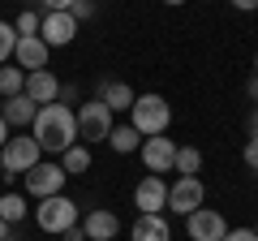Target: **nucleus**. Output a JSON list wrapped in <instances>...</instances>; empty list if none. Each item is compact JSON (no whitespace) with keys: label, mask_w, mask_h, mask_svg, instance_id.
I'll return each instance as SVG.
<instances>
[{"label":"nucleus","mask_w":258,"mask_h":241,"mask_svg":"<svg viewBox=\"0 0 258 241\" xmlns=\"http://www.w3.org/2000/svg\"><path fill=\"white\" fill-rule=\"evenodd\" d=\"M30 138L39 142V151L47 155H60L78 142V112L69 103H43L30 120Z\"/></svg>","instance_id":"nucleus-1"},{"label":"nucleus","mask_w":258,"mask_h":241,"mask_svg":"<svg viewBox=\"0 0 258 241\" xmlns=\"http://www.w3.org/2000/svg\"><path fill=\"white\" fill-rule=\"evenodd\" d=\"M13 47H18V30H13V22H0V65L13 61Z\"/></svg>","instance_id":"nucleus-23"},{"label":"nucleus","mask_w":258,"mask_h":241,"mask_svg":"<svg viewBox=\"0 0 258 241\" xmlns=\"http://www.w3.org/2000/svg\"><path fill=\"white\" fill-rule=\"evenodd\" d=\"M60 241H86V232H82V224H74V228H64V232H60Z\"/></svg>","instance_id":"nucleus-29"},{"label":"nucleus","mask_w":258,"mask_h":241,"mask_svg":"<svg viewBox=\"0 0 258 241\" xmlns=\"http://www.w3.org/2000/svg\"><path fill=\"white\" fill-rule=\"evenodd\" d=\"M43 159L39 142L30 134H9V142L0 147V164H5V176H26L30 168Z\"/></svg>","instance_id":"nucleus-4"},{"label":"nucleus","mask_w":258,"mask_h":241,"mask_svg":"<svg viewBox=\"0 0 258 241\" xmlns=\"http://www.w3.org/2000/svg\"><path fill=\"white\" fill-rule=\"evenodd\" d=\"M134 207H138V215H164V207H168V181L155 176V172H147L138 186H134Z\"/></svg>","instance_id":"nucleus-9"},{"label":"nucleus","mask_w":258,"mask_h":241,"mask_svg":"<svg viewBox=\"0 0 258 241\" xmlns=\"http://www.w3.org/2000/svg\"><path fill=\"white\" fill-rule=\"evenodd\" d=\"M0 172H5V164H0Z\"/></svg>","instance_id":"nucleus-39"},{"label":"nucleus","mask_w":258,"mask_h":241,"mask_svg":"<svg viewBox=\"0 0 258 241\" xmlns=\"http://www.w3.org/2000/svg\"><path fill=\"white\" fill-rule=\"evenodd\" d=\"M60 168H64V172H69V176L86 172V168H91V147H86V142H82V147H78V142H74V147H69V151H60Z\"/></svg>","instance_id":"nucleus-20"},{"label":"nucleus","mask_w":258,"mask_h":241,"mask_svg":"<svg viewBox=\"0 0 258 241\" xmlns=\"http://www.w3.org/2000/svg\"><path fill=\"white\" fill-rule=\"evenodd\" d=\"M185 237L189 241H224L228 237V220L215 207H198V211L185 215Z\"/></svg>","instance_id":"nucleus-7"},{"label":"nucleus","mask_w":258,"mask_h":241,"mask_svg":"<svg viewBox=\"0 0 258 241\" xmlns=\"http://www.w3.org/2000/svg\"><path fill=\"white\" fill-rule=\"evenodd\" d=\"M108 142H112V151H116V155H134V151L142 147V134L134 130V125H112Z\"/></svg>","instance_id":"nucleus-18"},{"label":"nucleus","mask_w":258,"mask_h":241,"mask_svg":"<svg viewBox=\"0 0 258 241\" xmlns=\"http://www.w3.org/2000/svg\"><path fill=\"white\" fill-rule=\"evenodd\" d=\"M39 22H43L39 9H22L18 22H13V30H18V35H39Z\"/></svg>","instance_id":"nucleus-24"},{"label":"nucleus","mask_w":258,"mask_h":241,"mask_svg":"<svg viewBox=\"0 0 258 241\" xmlns=\"http://www.w3.org/2000/svg\"><path fill=\"white\" fill-rule=\"evenodd\" d=\"M78 35V18L74 13H43V22H39V39H43L47 47H69Z\"/></svg>","instance_id":"nucleus-11"},{"label":"nucleus","mask_w":258,"mask_h":241,"mask_svg":"<svg viewBox=\"0 0 258 241\" xmlns=\"http://www.w3.org/2000/svg\"><path fill=\"white\" fill-rule=\"evenodd\" d=\"M164 5H172V9H176V5H185V0H164Z\"/></svg>","instance_id":"nucleus-36"},{"label":"nucleus","mask_w":258,"mask_h":241,"mask_svg":"<svg viewBox=\"0 0 258 241\" xmlns=\"http://www.w3.org/2000/svg\"><path fill=\"white\" fill-rule=\"evenodd\" d=\"M224 241H258V232L254 228H228V237Z\"/></svg>","instance_id":"nucleus-28"},{"label":"nucleus","mask_w":258,"mask_h":241,"mask_svg":"<svg viewBox=\"0 0 258 241\" xmlns=\"http://www.w3.org/2000/svg\"><path fill=\"white\" fill-rule=\"evenodd\" d=\"M245 95H249V103H258V74H249V82H245Z\"/></svg>","instance_id":"nucleus-32"},{"label":"nucleus","mask_w":258,"mask_h":241,"mask_svg":"<svg viewBox=\"0 0 258 241\" xmlns=\"http://www.w3.org/2000/svg\"><path fill=\"white\" fill-rule=\"evenodd\" d=\"M254 74H258V56H254Z\"/></svg>","instance_id":"nucleus-37"},{"label":"nucleus","mask_w":258,"mask_h":241,"mask_svg":"<svg viewBox=\"0 0 258 241\" xmlns=\"http://www.w3.org/2000/svg\"><path fill=\"white\" fill-rule=\"evenodd\" d=\"M129 241H172V228L164 215H138L129 228Z\"/></svg>","instance_id":"nucleus-16"},{"label":"nucleus","mask_w":258,"mask_h":241,"mask_svg":"<svg viewBox=\"0 0 258 241\" xmlns=\"http://www.w3.org/2000/svg\"><path fill=\"white\" fill-rule=\"evenodd\" d=\"M168 120H172V108H168L164 95L147 91L134 99V108H129V125L142 134V138H155V134H168Z\"/></svg>","instance_id":"nucleus-2"},{"label":"nucleus","mask_w":258,"mask_h":241,"mask_svg":"<svg viewBox=\"0 0 258 241\" xmlns=\"http://www.w3.org/2000/svg\"><path fill=\"white\" fill-rule=\"evenodd\" d=\"M112 134V108L95 95V99L78 103V138L86 142V147H95V142H108Z\"/></svg>","instance_id":"nucleus-3"},{"label":"nucleus","mask_w":258,"mask_h":241,"mask_svg":"<svg viewBox=\"0 0 258 241\" xmlns=\"http://www.w3.org/2000/svg\"><path fill=\"white\" fill-rule=\"evenodd\" d=\"M26 211H30V207H26L22 194H0V220H5V224H22Z\"/></svg>","instance_id":"nucleus-22"},{"label":"nucleus","mask_w":258,"mask_h":241,"mask_svg":"<svg viewBox=\"0 0 258 241\" xmlns=\"http://www.w3.org/2000/svg\"><path fill=\"white\" fill-rule=\"evenodd\" d=\"M228 5H232L237 13H254V9H258V0H228Z\"/></svg>","instance_id":"nucleus-30"},{"label":"nucleus","mask_w":258,"mask_h":241,"mask_svg":"<svg viewBox=\"0 0 258 241\" xmlns=\"http://www.w3.org/2000/svg\"><path fill=\"white\" fill-rule=\"evenodd\" d=\"M207 198V186H203V176H176L172 186H168V207L164 211H176V215H189L198 211Z\"/></svg>","instance_id":"nucleus-8"},{"label":"nucleus","mask_w":258,"mask_h":241,"mask_svg":"<svg viewBox=\"0 0 258 241\" xmlns=\"http://www.w3.org/2000/svg\"><path fill=\"white\" fill-rule=\"evenodd\" d=\"M172 172H181V176H198V172H203V151H198V147H176Z\"/></svg>","instance_id":"nucleus-19"},{"label":"nucleus","mask_w":258,"mask_h":241,"mask_svg":"<svg viewBox=\"0 0 258 241\" xmlns=\"http://www.w3.org/2000/svg\"><path fill=\"white\" fill-rule=\"evenodd\" d=\"M74 99H78V91H74V86H64V82H60V95H56V103H74Z\"/></svg>","instance_id":"nucleus-31"},{"label":"nucleus","mask_w":258,"mask_h":241,"mask_svg":"<svg viewBox=\"0 0 258 241\" xmlns=\"http://www.w3.org/2000/svg\"><path fill=\"white\" fill-rule=\"evenodd\" d=\"M69 13H74L78 22H82V18H95V0H74V9H69Z\"/></svg>","instance_id":"nucleus-26"},{"label":"nucleus","mask_w":258,"mask_h":241,"mask_svg":"<svg viewBox=\"0 0 258 241\" xmlns=\"http://www.w3.org/2000/svg\"><path fill=\"white\" fill-rule=\"evenodd\" d=\"M9 134H13V130H9V125H5V116H0V147L9 142Z\"/></svg>","instance_id":"nucleus-34"},{"label":"nucleus","mask_w":258,"mask_h":241,"mask_svg":"<svg viewBox=\"0 0 258 241\" xmlns=\"http://www.w3.org/2000/svg\"><path fill=\"white\" fill-rule=\"evenodd\" d=\"M254 232H258V224H254Z\"/></svg>","instance_id":"nucleus-40"},{"label":"nucleus","mask_w":258,"mask_h":241,"mask_svg":"<svg viewBox=\"0 0 258 241\" xmlns=\"http://www.w3.org/2000/svg\"><path fill=\"white\" fill-rule=\"evenodd\" d=\"M82 232H86V241H112L120 232V220H116V211H108V207H91L86 220H82Z\"/></svg>","instance_id":"nucleus-13"},{"label":"nucleus","mask_w":258,"mask_h":241,"mask_svg":"<svg viewBox=\"0 0 258 241\" xmlns=\"http://www.w3.org/2000/svg\"><path fill=\"white\" fill-rule=\"evenodd\" d=\"M5 241H18V237H5Z\"/></svg>","instance_id":"nucleus-38"},{"label":"nucleus","mask_w":258,"mask_h":241,"mask_svg":"<svg viewBox=\"0 0 258 241\" xmlns=\"http://www.w3.org/2000/svg\"><path fill=\"white\" fill-rule=\"evenodd\" d=\"M43 5V13H69L74 9V0H39Z\"/></svg>","instance_id":"nucleus-27"},{"label":"nucleus","mask_w":258,"mask_h":241,"mask_svg":"<svg viewBox=\"0 0 258 241\" xmlns=\"http://www.w3.org/2000/svg\"><path fill=\"white\" fill-rule=\"evenodd\" d=\"M26 95L43 108V103H56V95H60V78L52 74V69H35V74H26Z\"/></svg>","instance_id":"nucleus-15"},{"label":"nucleus","mask_w":258,"mask_h":241,"mask_svg":"<svg viewBox=\"0 0 258 241\" xmlns=\"http://www.w3.org/2000/svg\"><path fill=\"white\" fill-rule=\"evenodd\" d=\"M47 56H52V47H47L39 35H18V47H13V65L18 69H26V74L47 69Z\"/></svg>","instance_id":"nucleus-12"},{"label":"nucleus","mask_w":258,"mask_h":241,"mask_svg":"<svg viewBox=\"0 0 258 241\" xmlns=\"http://www.w3.org/2000/svg\"><path fill=\"white\" fill-rule=\"evenodd\" d=\"M35 224H39L43 232H56V237H60L64 228H74V224H78V203H74V198H64V194L39 198V207H35Z\"/></svg>","instance_id":"nucleus-5"},{"label":"nucleus","mask_w":258,"mask_h":241,"mask_svg":"<svg viewBox=\"0 0 258 241\" xmlns=\"http://www.w3.org/2000/svg\"><path fill=\"white\" fill-rule=\"evenodd\" d=\"M99 99L108 103L112 112H129V108H134V99H138V91H134L129 82H103Z\"/></svg>","instance_id":"nucleus-17"},{"label":"nucleus","mask_w":258,"mask_h":241,"mask_svg":"<svg viewBox=\"0 0 258 241\" xmlns=\"http://www.w3.org/2000/svg\"><path fill=\"white\" fill-rule=\"evenodd\" d=\"M241 159H245L249 172H258V134H249V138H245V151H241Z\"/></svg>","instance_id":"nucleus-25"},{"label":"nucleus","mask_w":258,"mask_h":241,"mask_svg":"<svg viewBox=\"0 0 258 241\" xmlns=\"http://www.w3.org/2000/svg\"><path fill=\"white\" fill-rule=\"evenodd\" d=\"M22 91H26V69L5 65V69H0V95H5V99H13V95H22Z\"/></svg>","instance_id":"nucleus-21"},{"label":"nucleus","mask_w":258,"mask_h":241,"mask_svg":"<svg viewBox=\"0 0 258 241\" xmlns=\"http://www.w3.org/2000/svg\"><path fill=\"white\" fill-rule=\"evenodd\" d=\"M138 155H142V164H147V172L164 176V172H172V159H176V142H172V138H164V134H155V138H142Z\"/></svg>","instance_id":"nucleus-10"},{"label":"nucleus","mask_w":258,"mask_h":241,"mask_svg":"<svg viewBox=\"0 0 258 241\" xmlns=\"http://www.w3.org/2000/svg\"><path fill=\"white\" fill-rule=\"evenodd\" d=\"M22 181H26V194H30V198H52V194H64V181H69V172H64L60 164H47V159H39V164L30 168Z\"/></svg>","instance_id":"nucleus-6"},{"label":"nucleus","mask_w":258,"mask_h":241,"mask_svg":"<svg viewBox=\"0 0 258 241\" xmlns=\"http://www.w3.org/2000/svg\"><path fill=\"white\" fill-rule=\"evenodd\" d=\"M35 112H39V103L30 99L26 91L0 103V116H5V125H9V130H30V120H35Z\"/></svg>","instance_id":"nucleus-14"},{"label":"nucleus","mask_w":258,"mask_h":241,"mask_svg":"<svg viewBox=\"0 0 258 241\" xmlns=\"http://www.w3.org/2000/svg\"><path fill=\"white\" fill-rule=\"evenodd\" d=\"M5 237H9V224H5V220H0V241H5Z\"/></svg>","instance_id":"nucleus-35"},{"label":"nucleus","mask_w":258,"mask_h":241,"mask_svg":"<svg viewBox=\"0 0 258 241\" xmlns=\"http://www.w3.org/2000/svg\"><path fill=\"white\" fill-rule=\"evenodd\" d=\"M245 130H249V134H258V108H254V112L245 116Z\"/></svg>","instance_id":"nucleus-33"}]
</instances>
